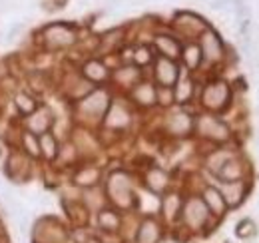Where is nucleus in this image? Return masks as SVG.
Wrapping results in <instances>:
<instances>
[{"label":"nucleus","instance_id":"9d476101","mask_svg":"<svg viewBox=\"0 0 259 243\" xmlns=\"http://www.w3.org/2000/svg\"><path fill=\"white\" fill-rule=\"evenodd\" d=\"M26 124H28V132H32V134H46L50 130V126L54 124V116L44 106V108L36 110L34 114H30V118H28Z\"/></svg>","mask_w":259,"mask_h":243},{"label":"nucleus","instance_id":"39448f33","mask_svg":"<svg viewBox=\"0 0 259 243\" xmlns=\"http://www.w3.org/2000/svg\"><path fill=\"white\" fill-rule=\"evenodd\" d=\"M197 132L211 140V142H226L229 140V128L222 120L213 118V116H201L197 120Z\"/></svg>","mask_w":259,"mask_h":243},{"label":"nucleus","instance_id":"f257e3e1","mask_svg":"<svg viewBox=\"0 0 259 243\" xmlns=\"http://www.w3.org/2000/svg\"><path fill=\"white\" fill-rule=\"evenodd\" d=\"M108 195L118 208H132L134 204V189L132 182L124 172H114L108 180Z\"/></svg>","mask_w":259,"mask_h":243},{"label":"nucleus","instance_id":"393cba45","mask_svg":"<svg viewBox=\"0 0 259 243\" xmlns=\"http://www.w3.org/2000/svg\"><path fill=\"white\" fill-rule=\"evenodd\" d=\"M16 108H18V112H20V114L30 116V114L36 112V102H34L32 96H28V94L20 92V94L16 96Z\"/></svg>","mask_w":259,"mask_h":243},{"label":"nucleus","instance_id":"f03ea898","mask_svg":"<svg viewBox=\"0 0 259 243\" xmlns=\"http://www.w3.org/2000/svg\"><path fill=\"white\" fill-rule=\"evenodd\" d=\"M34 241L36 243H64L66 231L64 227L52 219V217H44L42 221H38L34 225Z\"/></svg>","mask_w":259,"mask_h":243},{"label":"nucleus","instance_id":"c756f323","mask_svg":"<svg viewBox=\"0 0 259 243\" xmlns=\"http://www.w3.org/2000/svg\"><path fill=\"white\" fill-rule=\"evenodd\" d=\"M227 159H229V155H226V153H224V155H222V153H215V155H211V157H209V168L218 172V170L226 164Z\"/></svg>","mask_w":259,"mask_h":243},{"label":"nucleus","instance_id":"c85d7f7f","mask_svg":"<svg viewBox=\"0 0 259 243\" xmlns=\"http://www.w3.org/2000/svg\"><path fill=\"white\" fill-rule=\"evenodd\" d=\"M190 98H192V84H190V82L180 84L178 90H176V100H178V102H186V100H190Z\"/></svg>","mask_w":259,"mask_h":243},{"label":"nucleus","instance_id":"a211bd4d","mask_svg":"<svg viewBox=\"0 0 259 243\" xmlns=\"http://www.w3.org/2000/svg\"><path fill=\"white\" fill-rule=\"evenodd\" d=\"M134 98L142 106H154L158 100V92L152 84H138L134 90Z\"/></svg>","mask_w":259,"mask_h":243},{"label":"nucleus","instance_id":"9b49d317","mask_svg":"<svg viewBox=\"0 0 259 243\" xmlns=\"http://www.w3.org/2000/svg\"><path fill=\"white\" fill-rule=\"evenodd\" d=\"M160 223L156 221V219H152V217H148V219H144L142 223H140V229H138V243H158L160 239Z\"/></svg>","mask_w":259,"mask_h":243},{"label":"nucleus","instance_id":"cd10ccee","mask_svg":"<svg viewBox=\"0 0 259 243\" xmlns=\"http://www.w3.org/2000/svg\"><path fill=\"white\" fill-rule=\"evenodd\" d=\"M184 58H186V64H188L190 68H195V66L199 64V60H201V50H199L197 46H190V48L186 50Z\"/></svg>","mask_w":259,"mask_h":243},{"label":"nucleus","instance_id":"e433bc0d","mask_svg":"<svg viewBox=\"0 0 259 243\" xmlns=\"http://www.w3.org/2000/svg\"><path fill=\"white\" fill-rule=\"evenodd\" d=\"M0 243H2V235H0Z\"/></svg>","mask_w":259,"mask_h":243},{"label":"nucleus","instance_id":"c9c22d12","mask_svg":"<svg viewBox=\"0 0 259 243\" xmlns=\"http://www.w3.org/2000/svg\"><path fill=\"white\" fill-rule=\"evenodd\" d=\"M80 243H100V239H96V237H92V235H88L84 241H80Z\"/></svg>","mask_w":259,"mask_h":243},{"label":"nucleus","instance_id":"bb28decb","mask_svg":"<svg viewBox=\"0 0 259 243\" xmlns=\"http://www.w3.org/2000/svg\"><path fill=\"white\" fill-rule=\"evenodd\" d=\"M253 233H255V223H253L251 219H243V221L237 223V227H235V235L241 237V239H249Z\"/></svg>","mask_w":259,"mask_h":243},{"label":"nucleus","instance_id":"6ab92c4d","mask_svg":"<svg viewBox=\"0 0 259 243\" xmlns=\"http://www.w3.org/2000/svg\"><path fill=\"white\" fill-rule=\"evenodd\" d=\"M120 223H122L120 215L116 212H112V210H102V212L98 213V225H100L102 229H106V231H116V229H120Z\"/></svg>","mask_w":259,"mask_h":243},{"label":"nucleus","instance_id":"473e14b6","mask_svg":"<svg viewBox=\"0 0 259 243\" xmlns=\"http://www.w3.org/2000/svg\"><path fill=\"white\" fill-rule=\"evenodd\" d=\"M122 80H136L138 78V70H134V68H126V72H120L118 74Z\"/></svg>","mask_w":259,"mask_h":243},{"label":"nucleus","instance_id":"0eeeda50","mask_svg":"<svg viewBox=\"0 0 259 243\" xmlns=\"http://www.w3.org/2000/svg\"><path fill=\"white\" fill-rule=\"evenodd\" d=\"M106 110H108V94L102 90L90 92L80 102V112L84 116H90V118H100Z\"/></svg>","mask_w":259,"mask_h":243},{"label":"nucleus","instance_id":"7ed1b4c3","mask_svg":"<svg viewBox=\"0 0 259 243\" xmlns=\"http://www.w3.org/2000/svg\"><path fill=\"white\" fill-rule=\"evenodd\" d=\"M182 215H184V221L190 229H201L209 217V210L205 208L203 199L199 197H190L184 206H182Z\"/></svg>","mask_w":259,"mask_h":243},{"label":"nucleus","instance_id":"4468645a","mask_svg":"<svg viewBox=\"0 0 259 243\" xmlns=\"http://www.w3.org/2000/svg\"><path fill=\"white\" fill-rule=\"evenodd\" d=\"M220 191H222V195H224V199H226L227 206L233 208V206H237V204L243 199L245 185H243L241 182H226Z\"/></svg>","mask_w":259,"mask_h":243},{"label":"nucleus","instance_id":"423d86ee","mask_svg":"<svg viewBox=\"0 0 259 243\" xmlns=\"http://www.w3.org/2000/svg\"><path fill=\"white\" fill-rule=\"evenodd\" d=\"M44 40L50 48H66L74 44L76 32L66 24H50L48 28H44Z\"/></svg>","mask_w":259,"mask_h":243},{"label":"nucleus","instance_id":"5701e85b","mask_svg":"<svg viewBox=\"0 0 259 243\" xmlns=\"http://www.w3.org/2000/svg\"><path fill=\"white\" fill-rule=\"evenodd\" d=\"M162 212L167 219H176L178 213H182V199L180 195H165L163 197V204H162Z\"/></svg>","mask_w":259,"mask_h":243},{"label":"nucleus","instance_id":"2f4dec72","mask_svg":"<svg viewBox=\"0 0 259 243\" xmlns=\"http://www.w3.org/2000/svg\"><path fill=\"white\" fill-rule=\"evenodd\" d=\"M22 30H24V22H18V24L10 26V30H8V34H6V38H8V40H14Z\"/></svg>","mask_w":259,"mask_h":243},{"label":"nucleus","instance_id":"b1692460","mask_svg":"<svg viewBox=\"0 0 259 243\" xmlns=\"http://www.w3.org/2000/svg\"><path fill=\"white\" fill-rule=\"evenodd\" d=\"M76 183L78 185H96L98 180H100V170L98 168H82L78 174H76Z\"/></svg>","mask_w":259,"mask_h":243},{"label":"nucleus","instance_id":"4be33fe9","mask_svg":"<svg viewBox=\"0 0 259 243\" xmlns=\"http://www.w3.org/2000/svg\"><path fill=\"white\" fill-rule=\"evenodd\" d=\"M106 124H108L110 128H124V126L128 124V112H126L122 106L114 104V106L110 108V112H108Z\"/></svg>","mask_w":259,"mask_h":243},{"label":"nucleus","instance_id":"a878e982","mask_svg":"<svg viewBox=\"0 0 259 243\" xmlns=\"http://www.w3.org/2000/svg\"><path fill=\"white\" fill-rule=\"evenodd\" d=\"M22 146H24V150L26 153H30V155H40V144H38V138L34 136L32 132H24L22 134Z\"/></svg>","mask_w":259,"mask_h":243},{"label":"nucleus","instance_id":"412c9836","mask_svg":"<svg viewBox=\"0 0 259 243\" xmlns=\"http://www.w3.org/2000/svg\"><path fill=\"white\" fill-rule=\"evenodd\" d=\"M218 176H220L224 182H237L239 176H241V166H239V161H235V159L229 157L226 164L218 170Z\"/></svg>","mask_w":259,"mask_h":243},{"label":"nucleus","instance_id":"ddd939ff","mask_svg":"<svg viewBox=\"0 0 259 243\" xmlns=\"http://www.w3.org/2000/svg\"><path fill=\"white\" fill-rule=\"evenodd\" d=\"M192 128H194L192 116H188L184 112H178V114H174V116L167 118V130L174 136H186L188 132H192Z\"/></svg>","mask_w":259,"mask_h":243},{"label":"nucleus","instance_id":"72a5a7b5","mask_svg":"<svg viewBox=\"0 0 259 243\" xmlns=\"http://www.w3.org/2000/svg\"><path fill=\"white\" fill-rule=\"evenodd\" d=\"M158 100H162V104H169L171 102L169 90H167V94H165V88H163V92H158Z\"/></svg>","mask_w":259,"mask_h":243},{"label":"nucleus","instance_id":"dca6fc26","mask_svg":"<svg viewBox=\"0 0 259 243\" xmlns=\"http://www.w3.org/2000/svg\"><path fill=\"white\" fill-rule=\"evenodd\" d=\"M146 183L154 193H162L163 189L167 187V183H169V176L160 168H152L148 172V176H146Z\"/></svg>","mask_w":259,"mask_h":243},{"label":"nucleus","instance_id":"6e6552de","mask_svg":"<svg viewBox=\"0 0 259 243\" xmlns=\"http://www.w3.org/2000/svg\"><path fill=\"white\" fill-rule=\"evenodd\" d=\"M201 54H203L205 60H209V62L222 60V56H224V46H222L220 36L213 30H205L201 34Z\"/></svg>","mask_w":259,"mask_h":243},{"label":"nucleus","instance_id":"f8f14e48","mask_svg":"<svg viewBox=\"0 0 259 243\" xmlns=\"http://www.w3.org/2000/svg\"><path fill=\"white\" fill-rule=\"evenodd\" d=\"M203 204H205V208L209 212H213L215 215H224L226 213V199H224L222 191L215 189V187H205L203 189Z\"/></svg>","mask_w":259,"mask_h":243},{"label":"nucleus","instance_id":"20e7f679","mask_svg":"<svg viewBox=\"0 0 259 243\" xmlns=\"http://www.w3.org/2000/svg\"><path fill=\"white\" fill-rule=\"evenodd\" d=\"M201 102L209 110H224L229 102V86L226 82H211L201 94Z\"/></svg>","mask_w":259,"mask_h":243},{"label":"nucleus","instance_id":"f704fd0d","mask_svg":"<svg viewBox=\"0 0 259 243\" xmlns=\"http://www.w3.org/2000/svg\"><path fill=\"white\" fill-rule=\"evenodd\" d=\"M207 2H209L213 8H224V6H227L231 0H207Z\"/></svg>","mask_w":259,"mask_h":243},{"label":"nucleus","instance_id":"1a4fd4ad","mask_svg":"<svg viewBox=\"0 0 259 243\" xmlns=\"http://www.w3.org/2000/svg\"><path fill=\"white\" fill-rule=\"evenodd\" d=\"M156 78H158V82L162 84L163 88H171L176 84V80H178V66L169 58L162 56L160 60L156 62Z\"/></svg>","mask_w":259,"mask_h":243},{"label":"nucleus","instance_id":"2eb2a0df","mask_svg":"<svg viewBox=\"0 0 259 243\" xmlns=\"http://www.w3.org/2000/svg\"><path fill=\"white\" fill-rule=\"evenodd\" d=\"M156 46L162 52L163 58H169V60L171 58H178L180 52H182L180 42L176 38H171V36H156Z\"/></svg>","mask_w":259,"mask_h":243},{"label":"nucleus","instance_id":"7c9ffc66","mask_svg":"<svg viewBox=\"0 0 259 243\" xmlns=\"http://www.w3.org/2000/svg\"><path fill=\"white\" fill-rule=\"evenodd\" d=\"M134 60L138 62V64H148V62L152 60V56H150V50L148 48H138L136 50V54H134Z\"/></svg>","mask_w":259,"mask_h":243},{"label":"nucleus","instance_id":"f3484780","mask_svg":"<svg viewBox=\"0 0 259 243\" xmlns=\"http://www.w3.org/2000/svg\"><path fill=\"white\" fill-rule=\"evenodd\" d=\"M82 72H84V76H86L88 82H104V80L108 78V70H106V66L98 60L86 62Z\"/></svg>","mask_w":259,"mask_h":243},{"label":"nucleus","instance_id":"aec40b11","mask_svg":"<svg viewBox=\"0 0 259 243\" xmlns=\"http://www.w3.org/2000/svg\"><path fill=\"white\" fill-rule=\"evenodd\" d=\"M38 144H40V153L46 155L48 159H54V157L58 155V142H56V138H54L50 132L40 134Z\"/></svg>","mask_w":259,"mask_h":243}]
</instances>
